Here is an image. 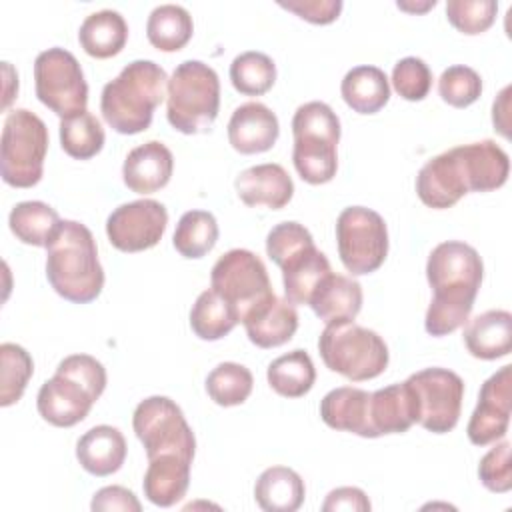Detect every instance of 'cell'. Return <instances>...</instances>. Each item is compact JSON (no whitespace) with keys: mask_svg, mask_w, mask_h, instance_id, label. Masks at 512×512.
I'll return each mask as SVG.
<instances>
[{"mask_svg":"<svg viewBox=\"0 0 512 512\" xmlns=\"http://www.w3.org/2000/svg\"><path fill=\"white\" fill-rule=\"evenodd\" d=\"M482 276V258L470 244L446 240L434 246L426 262L432 300L426 310L424 328L430 336L452 334L468 322Z\"/></svg>","mask_w":512,"mask_h":512,"instance_id":"cell-1","label":"cell"},{"mask_svg":"<svg viewBox=\"0 0 512 512\" xmlns=\"http://www.w3.org/2000/svg\"><path fill=\"white\" fill-rule=\"evenodd\" d=\"M46 278L56 294L74 304L96 300L104 286L96 240L90 228L62 220L46 246Z\"/></svg>","mask_w":512,"mask_h":512,"instance_id":"cell-2","label":"cell"},{"mask_svg":"<svg viewBox=\"0 0 512 512\" xmlns=\"http://www.w3.org/2000/svg\"><path fill=\"white\" fill-rule=\"evenodd\" d=\"M168 88L166 70L154 60H132L120 74L106 82L100 96V112L118 134H138L152 124L154 110Z\"/></svg>","mask_w":512,"mask_h":512,"instance_id":"cell-3","label":"cell"},{"mask_svg":"<svg viewBox=\"0 0 512 512\" xmlns=\"http://www.w3.org/2000/svg\"><path fill=\"white\" fill-rule=\"evenodd\" d=\"M106 388V368L90 354H70L56 366L36 396L38 414L52 426L82 422Z\"/></svg>","mask_w":512,"mask_h":512,"instance_id":"cell-4","label":"cell"},{"mask_svg":"<svg viewBox=\"0 0 512 512\" xmlns=\"http://www.w3.org/2000/svg\"><path fill=\"white\" fill-rule=\"evenodd\" d=\"M292 134V162L300 178L308 184L330 182L338 168L340 120L336 112L326 102H306L292 116Z\"/></svg>","mask_w":512,"mask_h":512,"instance_id":"cell-5","label":"cell"},{"mask_svg":"<svg viewBox=\"0 0 512 512\" xmlns=\"http://www.w3.org/2000/svg\"><path fill=\"white\" fill-rule=\"evenodd\" d=\"M220 108V80L212 66L200 60L180 62L166 88V118L182 134L208 132Z\"/></svg>","mask_w":512,"mask_h":512,"instance_id":"cell-6","label":"cell"},{"mask_svg":"<svg viewBox=\"0 0 512 512\" xmlns=\"http://www.w3.org/2000/svg\"><path fill=\"white\" fill-rule=\"evenodd\" d=\"M318 350L326 368L352 382L380 376L390 360L382 336L354 320L326 324L318 338Z\"/></svg>","mask_w":512,"mask_h":512,"instance_id":"cell-7","label":"cell"},{"mask_svg":"<svg viewBox=\"0 0 512 512\" xmlns=\"http://www.w3.org/2000/svg\"><path fill=\"white\" fill-rule=\"evenodd\" d=\"M48 152V128L40 116L26 108L8 112L2 128L0 172L14 188H32L44 172Z\"/></svg>","mask_w":512,"mask_h":512,"instance_id":"cell-8","label":"cell"},{"mask_svg":"<svg viewBox=\"0 0 512 512\" xmlns=\"http://www.w3.org/2000/svg\"><path fill=\"white\" fill-rule=\"evenodd\" d=\"M210 284L236 310L240 322L276 296L264 262L246 248H232L222 254L212 266Z\"/></svg>","mask_w":512,"mask_h":512,"instance_id":"cell-9","label":"cell"},{"mask_svg":"<svg viewBox=\"0 0 512 512\" xmlns=\"http://www.w3.org/2000/svg\"><path fill=\"white\" fill-rule=\"evenodd\" d=\"M336 244L344 268L352 276L378 270L388 254L384 218L366 206H348L336 218Z\"/></svg>","mask_w":512,"mask_h":512,"instance_id":"cell-10","label":"cell"},{"mask_svg":"<svg viewBox=\"0 0 512 512\" xmlns=\"http://www.w3.org/2000/svg\"><path fill=\"white\" fill-rule=\"evenodd\" d=\"M38 100L60 118L86 110L88 84L76 56L60 46L42 50L34 60Z\"/></svg>","mask_w":512,"mask_h":512,"instance_id":"cell-11","label":"cell"},{"mask_svg":"<svg viewBox=\"0 0 512 512\" xmlns=\"http://www.w3.org/2000/svg\"><path fill=\"white\" fill-rule=\"evenodd\" d=\"M132 428L148 460L160 454H182L194 460L196 438L180 406L168 396L144 398L132 416Z\"/></svg>","mask_w":512,"mask_h":512,"instance_id":"cell-12","label":"cell"},{"mask_svg":"<svg viewBox=\"0 0 512 512\" xmlns=\"http://www.w3.org/2000/svg\"><path fill=\"white\" fill-rule=\"evenodd\" d=\"M416 402V424L434 434L450 432L460 418L464 380L448 368H424L406 378Z\"/></svg>","mask_w":512,"mask_h":512,"instance_id":"cell-13","label":"cell"},{"mask_svg":"<svg viewBox=\"0 0 512 512\" xmlns=\"http://www.w3.org/2000/svg\"><path fill=\"white\" fill-rule=\"evenodd\" d=\"M166 206L152 198L120 204L106 220V236L120 252H142L156 246L166 230Z\"/></svg>","mask_w":512,"mask_h":512,"instance_id":"cell-14","label":"cell"},{"mask_svg":"<svg viewBox=\"0 0 512 512\" xmlns=\"http://www.w3.org/2000/svg\"><path fill=\"white\" fill-rule=\"evenodd\" d=\"M512 366H502L480 388L478 404L468 420L466 434L474 446H486L506 436L510 424Z\"/></svg>","mask_w":512,"mask_h":512,"instance_id":"cell-15","label":"cell"},{"mask_svg":"<svg viewBox=\"0 0 512 512\" xmlns=\"http://www.w3.org/2000/svg\"><path fill=\"white\" fill-rule=\"evenodd\" d=\"M416 194L422 204L444 210L468 194L466 178L454 150L430 158L416 176Z\"/></svg>","mask_w":512,"mask_h":512,"instance_id":"cell-16","label":"cell"},{"mask_svg":"<svg viewBox=\"0 0 512 512\" xmlns=\"http://www.w3.org/2000/svg\"><path fill=\"white\" fill-rule=\"evenodd\" d=\"M452 150L462 166L468 192H490L508 180L510 158L494 140L460 144Z\"/></svg>","mask_w":512,"mask_h":512,"instance_id":"cell-17","label":"cell"},{"mask_svg":"<svg viewBox=\"0 0 512 512\" xmlns=\"http://www.w3.org/2000/svg\"><path fill=\"white\" fill-rule=\"evenodd\" d=\"M280 134L278 116L262 102L240 104L228 122V140L240 154L270 150Z\"/></svg>","mask_w":512,"mask_h":512,"instance_id":"cell-18","label":"cell"},{"mask_svg":"<svg viewBox=\"0 0 512 512\" xmlns=\"http://www.w3.org/2000/svg\"><path fill=\"white\" fill-rule=\"evenodd\" d=\"M174 156L158 140H148L132 148L122 164V180L136 194H152L170 182Z\"/></svg>","mask_w":512,"mask_h":512,"instance_id":"cell-19","label":"cell"},{"mask_svg":"<svg viewBox=\"0 0 512 512\" xmlns=\"http://www.w3.org/2000/svg\"><path fill=\"white\" fill-rule=\"evenodd\" d=\"M238 198L246 206H266L270 210L284 208L294 194V182L284 166L266 162L256 164L238 174L234 180Z\"/></svg>","mask_w":512,"mask_h":512,"instance_id":"cell-20","label":"cell"},{"mask_svg":"<svg viewBox=\"0 0 512 512\" xmlns=\"http://www.w3.org/2000/svg\"><path fill=\"white\" fill-rule=\"evenodd\" d=\"M190 466L192 460L182 454H160L150 458L142 480L144 496L160 508L174 506L188 490Z\"/></svg>","mask_w":512,"mask_h":512,"instance_id":"cell-21","label":"cell"},{"mask_svg":"<svg viewBox=\"0 0 512 512\" xmlns=\"http://www.w3.org/2000/svg\"><path fill=\"white\" fill-rule=\"evenodd\" d=\"M320 418L334 430L372 438L370 392L354 386H340L330 390L320 400Z\"/></svg>","mask_w":512,"mask_h":512,"instance_id":"cell-22","label":"cell"},{"mask_svg":"<svg viewBox=\"0 0 512 512\" xmlns=\"http://www.w3.org/2000/svg\"><path fill=\"white\" fill-rule=\"evenodd\" d=\"M126 440L114 426L100 424L84 432L76 442V458L92 476H110L118 472L126 460Z\"/></svg>","mask_w":512,"mask_h":512,"instance_id":"cell-23","label":"cell"},{"mask_svg":"<svg viewBox=\"0 0 512 512\" xmlns=\"http://www.w3.org/2000/svg\"><path fill=\"white\" fill-rule=\"evenodd\" d=\"M412 424H416V402L406 380L370 392L372 438L384 434H402Z\"/></svg>","mask_w":512,"mask_h":512,"instance_id":"cell-24","label":"cell"},{"mask_svg":"<svg viewBox=\"0 0 512 512\" xmlns=\"http://www.w3.org/2000/svg\"><path fill=\"white\" fill-rule=\"evenodd\" d=\"M248 340L258 348L286 344L298 330V312L286 298L274 296L242 320Z\"/></svg>","mask_w":512,"mask_h":512,"instance_id":"cell-25","label":"cell"},{"mask_svg":"<svg viewBox=\"0 0 512 512\" xmlns=\"http://www.w3.org/2000/svg\"><path fill=\"white\" fill-rule=\"evenodd\" d=\"M284 296L294 306L308 304L316 286L332 272L330 262L316 244H308L290 254L280 266Z\"/></svg>","mask_w":512,"mask_h":512,"instance_id":"cell-26","label":"cell"},{"mask_svg":"<svg viewBox=\"0 0 512 512\" xmlns=\"http://www.w3.org/2000/svg\"><path fill=\"white\" fill-rule=\"evenodd\" d=\"M464 344L474 358L496 360L510 354L512 314L508 310H486L464 328Z\"/></svg>","mask_w":512,"mask_h":512,"instance_id":"cell-27","label":"cell"},{"mask_svg":"<svg viewBox=\"0 0 512 512\" xmlns=\"http://www.w3.org/2000/svg\"><path fill=\"white\" fill-rule=\"evenodd\" d=\"M308 306L326 324L354 320L362 308V286L354 278L330 272L312 292Z\"/></svg>","mask_w":512,"mask_h":512,"instance_id":"cell-28","label":"cell"},{"mask_svg":"<svg viewBox=\"0 0 512 512\" xmlns=\"http://www.w3.org/2000/svg\"><path fill=\"white\" fill-rule=\"evenodd\" d=\"M306 496L304 480L288 466L266 468L254 484V500L264 512H294Z\"/></svg>","mask_w":512,"mask_h":512,"instance_id":"cell-29","label":"cell"},{"mask_svg":"<svg viewBox=\"0 0 512 512\" xmlns=\"http://www.w3.org/2000/svg\"><path fill=\"white\" fill-rule=\"evenodd\" d=\"M128 40V24L116 10H98L84 18L78 42L92 58H112L122 52Z\"/></svg>","mask_w":512,"mask_h":512,"instance_id":"cell-30","label":"cell"},{"mask_svg":"<svg viewBox=\"0 0 512 512\" xmlns=\"http://www.w3.org/2000/svg\"><path fill=\"white\" fill-rule=\"evenodd\" d=\"M344 102L358 114H376L390 100V84L378 66L362 64L350 68L340 84Z\"/></svg>","mask_w":512,"mask_h":512,"instance_id":"cell-31","label":"cell"},{"mask_svg":"<svg viewBox=\"0 0 512 512\" xmlns=\"http://www.w3.org/2000/svg\"><path fill=\"white\" fill-rule=\"evenodd\" d=\"M194 32L192 16L184 6L160 4L146 22L148 42L162 52H178L184 48Z\"/></svg>","mask_w":512,"mask_h":512,"instance_id":"cell-32","label":"cell"},{"mask_svg":"<svg viewBox=\"0 0 512 512\" xmlns=\"http://www.w3.org/2000/svg\"><path fill=\"white\" fill-rule=\"evenodd\" d=\"M58 212L40 200L18 202L8 216L12 234L30 246H48L54 232L60 226Z\"/></svg>","mask_w":512,"mask_h":512,"instance_id":"cell-33","label":"cell"},{"mask_svg":"<svg viewBox=\"0 0 512 512\" xmlns=\"http://www.w3.org/2000/svg\"><path fill=\"white\" fill-rule=\"evenodd\" d=\"M270 388L284 398H300L314 386L316 368L306 350H292L270 362L266 372Z\"/></svg>","mask_w":512,"mask_h":512,"instance_id":"cell-34","label":"cell"},{"mask_svg":"<svg viewBox=\"0 0 512 512\" xmlns=\"http://www.w3.org/2000/svg\"><path fill=\"white\" fill-rule=\"evenodd\" d=\"M240 322L236 310L212 288L198 294L190 310V328L200 340H220Z\"/></svg>","mask_w":512,"mask_h":512,"instance_id":"cell-35","label":"cell"},{"mask_svg":"<svg viewBox=\"0 0 512 512\" xmlns=\"http://www.w3.org/2000/svg\"><path fill=\"white\" fill-rule=\"evenodd\" d=\"M218 240V222L208 210H188L180 216L172 244L184 258L206 256Z\"/></svg>","mask_w":512,"mask_h":512,"instance_id":"cell-36","label":"cell"},{"mask_svg":"<svg viewBox=\"0 0 512 512\" xmlns=\"http://www.w3.org/2000/svg\"><path fill=\"white\" fill-rule=\"evenodd\" d=\"M104 140L106 136L100 120L88 110L60 120V144L70 158H94L102 150Z\"/></svg>","mask_w":512,"mask_h":512,"instance_id":"cell-37","label":"cell"},{"mask_svg":"<svg viewBox=\"0 0 512 512\" xmlns=\"http://www.w3.org/2000/svg\"><path fill=\"white\" fill-rule=\"evenodd\" d=\"M230 80L240 94L262 96L276 82V64L264 52L246 50L232 60Z\"/></svg>","mask_w":512,"mask_h":512,"instance_id":"cell-38","label":"cell"},{"mask_svg":"<svg viewBox=\"0 0 512 512\" xmlns=\"http://www.w3.org/2000/svg\"><path fill=\"white\" fill-rule=\"evenodd\" d=\"M254 386L252 372L238 362H220L206 376V392L218 406H238L248 400Z\"/></svg>","mask_w":512,"mask_h":512,"instance_id":"cell-39","label":"cell"},{"mask_svg":"<svg viewBox=\"0 0 512 512\" xmlns=\"http://www.w3.org/2000/svg\"><path fill=\"white\" fill-rule=\"evenodd\" d=\"M0 362V406L6 408L22 398L26 384L34 372V362L30 354L14 342L0 344Z\"/></svg>","mask_w":512,"mask_h":512,"instance_id":"cell-40","label":"cell"},{"mask_svg":"<svg viewBox=\"0 0 512 512\" xmlns=\"http://www.w3.org/2000/svg\"><path fill=\"white\" fill-rule=\"evenodd\" d=\"M438 94L446 104L454 108H466L480 98L482 78L470 66H448L438 78Z\"/></svg>","mask_w":512,"mask_h":512,"instance_id":"cell-41","label":"cell"},{"mask_svg":"<svg viewBox=\"0 0 512 512\" xmlns=\"http://www.w3.org/2000/svg\"><path fill=\"white\" fill-rule=\"evenodd\" d=\"M498 12V2L494 0H448L446 16L448 22L462 34L474 36L486 32Z\"/></svg>","mask_w":512,"mask_h":512,"instance_id":"cell-42","label":"cell"},{"mask_svg":"<svg viewBox=\"0 0 512 512\" xmlns=\"http://www.w3.org/2000/svg\"><path fill=\"white\" fill-rule=\"evenodd\" d=\"M392 86L404 100H424L432 88V72L422 58L406 56L392 68Z\"/></svg>","mask_w":512,"mask_h":512,"instance_id":"cell-43","label":"cell"},{"mask_svg":"<svg viewBox=\"0 0 512 512\" xmlns=\"http://www.w3.org/2000/svg\"><path fill=\"white\" fill-rule=\"evenodd\" d=\"M478 478L484 488L496 494H504L512 488V464H510V442L502 440L494 444L478 464Z\"/></svg>","mask_w":512,"mask_h":512,"instance_id":"cell-44","label":"cell"},{"mask_svg":"<svg viewBox=\"0 0 512 512\" xmlns=\"http://www.w3.org/2000/svg\"><path fill=\"white\" fill-rule=\"evenodd\" d=\"M314 244V238L310 234V230L306 226H302L300 222L288 220V222H280L276 224L268 236H266V254L270 256V260L280 266L290 254H294L296 250Z\"/></svg>","mask_w":512,"mask_h":512,"instance_id":"cell-45","label":"cell"},{"mask_svg":"<svg viewBox=\"0 0 512 512\" xmlns=\"http://www.w3.org/2000/svg\"><path fill=\"white\" fill-rule=\"evenodd\" d=\"M278 4L312 24H330L342 12V0H280Z\"/></svg>","mask_w":512,"mask_h":512,"instance_id":"cell-46","label":"cell"},{"mask_svg":"<svg viewBox=\"0 0 512 512\" xmlns=\"http://www.w3.org/2000/svg\"><path fill=\"white\" fill-rule=\"evenodd\" d=\"M90 508L94 512H110V510L140 512L142 504L138 502L134 492L124 486H104L94 494Z\"/></svg>","mask_w":512,"mask_h":512,"instance_id":"cell-47","label":"cell"},{"mask_svg":"<svg viewBox=\"0 0 512 512\" xmlns=\"http://www.w3.org/2000/svg\"><path fill=\"white\" fill-rule=\"evenodd\" d=\"M372 508L368 496L364 490L356 488V486H340L328 492L322 510L324 512H368Z\"/></svg>","mask_w":512,"mask_h":512,"instance_id":"cell-48","label":"cell"},{"mask_svg":"<svg viewBox=\"0 0 512 512\" xmlns=\"http://www.w3.org/2000/svg\"><path fill=\"white\" fill-rule=\"evenodd\" d=\"M508 96H510V86L502 88V92L498 94V98L494 100V106H492L494 130H498L504 138L510 136V132H508Z\"/></svg>","mask_w":512,"mask_h":512,"instance_id":"cell-49","label":"cell"},{"mask_svg":"<svg viewBox=\"0 0 512 512\" xmlns=\"http://www.w3.org/2000/svg\"><path fill=\"white\" fill-rule=\"evenodd\" d=\"M396 6L402 8V10H408V12H424L428 8H434L436 0H426L422 6L420 4H408V2H396Z\"/></svg>","mask_w":512,"mask_h":512,"instance_id":"cell-50","label":"cell"}]
</instances>
